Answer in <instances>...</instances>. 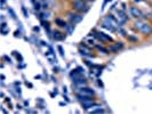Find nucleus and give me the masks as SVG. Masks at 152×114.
Returning a JSON list of instances; mask_svg holds the SVG:
<instances>
[{"label": "nucleus", "instance_id": "obj_29", "mask_svg": "<svg viewBox=\"0 0 152 114\" xmlns=\"http://www.w3.org/2000/svg\"><path fill=\"white\" fill-rule=\"evenodd\" d=\"M109 1H112V0H105V1H104V5H103V6H105V5L108 4Z\"/></svg>", "mask_w": 152, "mask_h": 114}, {"label": "nucleus", "instance_id": "obj_30", "mask_svg": "<svg viewBox=\"0 0 152 114\" xmlns=\"http://www.w3.org/2000/svg\"><path fill=\"white\" fill-rule=\"evenodd\" d=\"M41 45H42V46H47V42H45V41H41Z\"/></svg>", "mask_w": 152, "mask_h": 114}, {"label": "nucleus", "instance_id": "obj_18", "mask_svg": "<svg viewBox=\"0 0 152 114\" xmlns=\"http://www.w3.org/2000/svg\"><path fill=\"white\" fill-rule=\"evenodd\" d=\"M8 11H9V14H10V17H11V18H13V19H16V14H15V11L13 10L10 7L8 8Z\"/></svg>", "mask_w": 152, "mask_h": 114}, {"label": "nucleus", "instance_id": "obj_32", "mask_svg": "<svg viewBox=\"0 0 152 114\" xmlns=\"http://www.w3.org/2000/svg\"><path fill=\"white\" fill-rule=\"evenodd\" d=\"M63 91H64V92H65V94H66V87H63Z\"/></svg>", "mask_w": 152, "mask_h": 114}, {"label": "nucleus", "instance_id": "obj_1", "mask_svg": "<svg viewBox=\"0 0 152 114\" xmlns=\"http://www.w3.org/2000/svg\"><path fill=\"white\" fill-rule=\"evenodd\" d=\"M135 26H136V29H138V30L141 31L142 33L146 34V35H150L152 33V27L149 25L148 23H143L141 21H137V22L135 23Z\"/></svg>", "mask_w": 152, "mask_h": 114}, {"label": "nucleus", "instance_id": "obj_35", "mask_svg": "<svg viewBox=\"0 0 152 114\" xmlns=\"http://www.w3.org/2000/svg\"><path fill=\"white\" fill-rule=\"evenodd\" d=\"M135 1H136V2H140V1H141V0H135Z\"/></svg>", "mask_w": 152, "mask_h": 114}, {"label": "nucleus", "instance_id": "obj_21", "mask_svg": "<svg viewBox=\"0 0 152 114\" xmlns=\"http://www.w3.org/2000/svg\"><path fill=\"white\" fill-rule=\"evenodd\" d=\"M76 70H77V71H78V72L80 73V74H82V73L85 72V70H84V68H82V67H80V66H78V67L76 68Z\"/></svg>", "mask_w": 152, "mask_h": 114}, {"label": "nucleus", "instance_id": "obj_28", "mask_svg": "<svg viewBox=\"0 0 152 114\" xmlns=\"http://www.w3.org/2000/svg\"><path fill=\"white\" fill-rule=\"evenodd\" d=\"M16 92H17V94H19V95H21V88H16Z\"/></svg>", "mask_w": 152, "mask_h": 114}, {"label": "nucleus", "instance_id": "obj_2", "mask_svg": "<svg viewBox=\"0 0 152 114\" xmlns=\"http://www.w3.org/2000/svg\"><path fill=\"white\" fill-rule=\"evenodd\" d=\"M73 7H74L76 10L82 11V13L88 11V9H89V7L85 4V1H84V0H74V1H73Z\"/></svg>", "mask_w": 152, "mask_h": 114}, {"label": "nucleus", "instance_id": "obj_5", "mask_svg": "<svg viewBox=\"0 0 152 114\" xmlns=\"http://www.w3.org/2000/svg\"><path fill=\"white\" fill-rule=\"evenodd\" d=\"M117 14H118V24L120 25V26H123L124 24L128 21V17H127V15L125 14V11L124 10H118L117 11Z\"/></svg>", "mask_w": 152, "mask_h": 114}, {"label": "nucleus", "instance_id": "obj_3", "mask_svg": "<svg viewBox=\"0 0 152 114\" xmlns=\"http://www.w3.org/2000/svg\"><path fill=\"white\" fill-rule=\"evenodd\" d=\"M72 82H73V84H74V86H77V87H84V86L87 84V80H86L85 78L80 74L79 76L72 79Z\"/></svg>", "mask_w": 152, "mask_h": 114}, {"label": "nucleus", "instance_id": "obj_6", "mask_svg": "<svg viewBox=\"0 0 152 114\" xmlns=\"http://www.w3.org/2000/svg\"><path fill=\"white\" fill-rule=\"evenodd\" d=\"M69 19H70V22H72V23H80L82 21V18H84V16L82 15H80V14H73V13H70L69 14Z\"/></svg>", "mask_w": 152, "mask_h": 114}, {"label": "nucleus", "instance_id": "obj_34", "mask_svg": "<svg viewBox=\"0 0 152 114\" xmlns=\"http://www.w3.org/2000/svg\"><path fill=\"white\" fill-rule=\"evenodd\" d=\"M24 104H25V106H29V102H28V100H25V103H24Z\"/></svg>", "mask_w": 152, "mask_h": 114}, {"label": "nucleus", "instance_id": "obj_14", "mask_svg": "<svg viewBox=\"0 0 152 114\" xmlns=\"http://www.w3.org/2000/svg\"><path fill=\"white\" fill-rule=\"evenodd\" d=\"M65 30H66L67 34H72L74 31V23L71 22L70 24H66V26H65Z\"/></svg>", "mask_w": 152, "mask_h": 114}, {"label": "nucleus", "instance_id": "obj_24", "mask_svg": "<svg viewBox=\"0 0 152 114\" xmlns=\"http://www.w3.org/2000/svg\"><path fill=\"white\" fill-rule=\"evenodd\" d=\"M5 6H6V0H1V8L4 9Z\"/></svg>", "mask_w": 152, "mask_h": 114}, {"label": "nucleus", "instance_id": "obj_4", "mask_svg": "<svg viewBox=\"0 0 152 114\" xmlns=\"http://www.w3.org/2000/svg\"><path fill=\"white\" fill-rule=\"evenodd\" d=\"M94 35H95L98 40H101L102 42H109V41L111 42V41H113L111 37H109L108 34L102 33V32H94Z\"/></svg>", "mask_w": 152, "mask_h": 114}, {"label": "nucleus", "instance_id": "obj_36", "mask_svg": "<svg viewBox=\"0 0 152 114\" xmlns=\"http://www.w3.org/2000/svg\"><path fill=\"white\" fill-rule=\"evenodd\" d=\"M87 1H92V0H87Z\"/></svg>", "mask_w": 152, "mask_h": 114}, {"label": "nucleus", "instance_id": "obj_19", "mask_svg": "<svg viewBox=\"0 0 152 114\" xmlns=\"http://www.w3.org/2000/svg\"><path fill=\"white\" fill-rule=\"evenodd\" d=\"M22 11H23V14H24V16H25V17H29V13L26 11V8L24 7V6H22Z\"/></svg>", "mask_w": 152, "mask_h": 114}, {"label": "nucleus", "instance_id": "obj_7", "mask_svg": "<svg viewBox=\"0 0 152 114\" xmlns=\"http://www.w3.org/2000/svg\"><path fill=\"white\" fill-rule=\"evenodd\" d=\"M79 92L82 94V95H86V96H94V94H95L92 88H88V87H86V86L79 88Z\"/></svg>", "mask_w": 152, "mask_h": 114}, {"label": "nucleus", "instance_id": "obj_10", "mask_svg": "<svg viewBox=\"0 0 152 114\" xmlns=\"http://www.w3.org/2000/svg\"><path fill=\"white\" fill-rule=\"evenodd\" d=\"M124 47V43L123 42H118V43H117V45H114V46H111V47H110V51H112V53H118L119 51V49H121V48H123Z\"/></svg>", "mask_w": 152, "mask_h": 114}, {"label": "nucleus", "instance_id": "obj_26", "mask_svg": "<svg viewBox=\"0 0 152 114\" xmlns=\"http://www.w3.org/2000/svg\"><path fill=\"white\" fill-rule=\"evenodd\" d=\"M15 37H21V31H16L15 32Z\"/></svg>", "mask_w": 152, "mask_h": 114}, {"label": "nucleus", "instance_id": "obj_25", "mask_svg": "<svg viewBox=\"0 0 152 114\" xmlns=\"http://www.w3.org/2000/svg\"><path fill=\"white\" fill-rule=\"evenodd\" d=\"M8 32H9V30H5V29H4V30H1V33L4 34V35H6Z\"/></svg>", "mask_w": 152, "mask_h": 114}, {"label": "nucleus", "instance_id": "obj_11", "mask_svg": "<svg viewBox=\"0 0 152 114\" xmlns=\"http://www.w3.org/2000/svg\"><path fill=\"white\" fill-rule=\"evenodd\" d=\"M102 26H103L104 29H106V30L111 31V32H114V31H115V26H113L111 23L106 22V21H103V24H102Z\"/></svg>", "mask_w": 152, "mask_h": 114}, {"label": "nucleus", "instance_id": "obj_13", "mask_svg": "<svg viewBox=\"0 0 152 114\" xmlns=\"http://www.w3.org/2000/svg\"><path fill=\"white\" fill-rule=\"evenodd\" d=\"M54 35H53V38L55 39V40H58V41H61V40H63L64 38H65V35L64 34H62L59 31H54Z\"/></svg>", "mask_w": 152, "mask_h": 114}, {"label": "nucleus", "instance_id": "obj_23", "mask_svg": "<svg viewBox=\"0 0 152 114\" xmlns=\"http://www.w3.org/2000/svg\"><path fill=\"white\" fill-rule=\"evenodd\" d=\"M6 26H7V24H6V22H5V21H2V23H1V30H4V29H6Z\"/></svg>", "mask_w": 152, "mask_h": 114}, {"label": "nucleus", "instance_id": "obj_9", "mask_svg": "<svg viewBox=\"0 0 152 114\" xmlns=\"http://www.w3.org/2000/svg\"><path fill=\"white\" fill-rule=\"evenodd\" d=\"M130 15L133 17H136V18H140V17H143V13H142L137 7H130Z\"/></svg>", "mask_w": 152, "mask_h": 114}, {"label": "nucleus", "instance_id": "obj_8", "mask_svg": "<svg viewBox=\"0 0 152 114\" xmlns=\"http://www.w3.org/2000/svg\"><path fill=\"white\" fill-rule=\"evenodd\" d=\"M81 105H82V108L86 111H88L90 107L93 106H97V104L94 102L93 99H89V100H85V102H81Z\"/></svg>", "mask_w": 152, "mask_h": 114}, {"label": "nucleus", "instance_id": "obj_15", "mask_svg": "<svg viewBox=\"0 0 152 114\" xmlns=\"http://www.w3.org/2000/svg\"><path fill=\"white\" fill-rule=\"evenodd\" d=\"M55 23L57 24V25H58L59 27H64V29H65V26H66V23L64 22V21H62L61 18H56L55 19Z\"/></svg>", "mask_w": 152, "mask_h": 114}, {"label": "nucleus", "instance_id": "obj_20", "mask_svg": "<svg viewBox=\"0 0 152 114\" xmlns=\"http://www.w3.org/2000/svg\"><path fill=\"white\" fill-rule=\"evenodd\" d=\"M57 48H58V51H59V54H61V56L64 57V50H63V48H62V46H58Z\"/></svg>", "mask_w": 152, "mask_h": 114}, {"label": "nucleus", "instance_id": "obj_27", "mask_svg": "<svg viewBox=\"0 0 152 114\" xmlns=\"http://www.w3.org/2000/svg\"><path fill=\"white\" fill-rule=\"evenodd\" d=\"M4 58H5V59H6V61H7V62H8V63H11V61H10V58H9V57H8V56H4Z\"/></svg>", "mask_w": 152, "mask_h": 114}, {"label": "nucleus", "instance_id": "obj_12", "mask_svg": "<svg viewBox=\"0 0 152 114\" xmlns=\"http://www.w3.org/2000/svg\"><path fill=\"white\" fill-rule=\"evenodd\" d=\"M104 21H106V22H109V23H111L113 26H117V24H118L117 19H115L112 15H108L106 17H105V18H104Z\"/></svg>", "mask_w": 152, "mask_h": 114}, {"label": "nucleus", "instance_id": "obj_16", "mask_svg": "<svg viewBox=\"0 0 152 114\" xmlns=\"http://www.w3.org/2000/svg\"><path fill=\"white\" fill-rule=\"evenodd\" d=\"M92 112L93 113H103L104 110L102 108V106H100V105H97L96 108H94V110H92Z\"/></svg>", "mask_w": 152, "mask_h": 114}, {"label": "nucleus", "instance_id": "obj_22", "mask_svg": "<svg viewBox=\"0 0 152 114\" xmlns=\"http://www.w3.org/2000/svg\"><path fill=\"white\" fill-rule=\"evenodd\" d=\"M118 32H120V33H121V35H124V37L126 35V31H125V30H123V29H119V30H118Z\"/></svg>", "mask_w": 152, "mask_h": 114}, {"label": "nucleus", "instance_id": "obj_33", "mask_svg": "<svg viewBox=\"0 0 152 114\" xmlns=\"http://www.w3.org/2000/svg\"><path fill=\"white\" fill-rule=\"evenodd\" d=\"M33 31H36V32H38V31H39V29H38V27H33Z\"/></svg>", "mask_w": 152, "mask_h": 114}, {"label": "nucleus", "instance_id": "obj_31", "mask_svg": "<svg viewBox=\"0 0 152 114\" xmlns=\"http://www.w3.org/2000/svg\"><path fill=\"white\" fill-rule=\"evenodd\" d=\"M54 72H58V68H57V67H54Z\"/></svg>", "mask_w": 152, "mask_h": 114}, {"label": "nucleus", "instance_id": "obj_17", "mask_svg": "<svg viewBox=\"0 0 152 114\" xmlns=\"http://www.w3.org/2000/svg\"><path fill=\"white\" fill-rule=\"evenodd\" d=\"M96 48L100 51H102V53H104V54H108L109 53V49H106V48H104V47H102V46H96Z\"/></svg>", "mask_w": 152, "mask_h": 114}]
</instances>
